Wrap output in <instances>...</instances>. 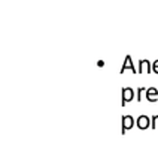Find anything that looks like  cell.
<instances>
[{
    "instance_id": "cell-1",
    "label": "cell",
    "mask_w": 158,
    "mask_h": 144,
    "mask_svg": "<svg viewBox=\"0 0 158 144\" xmlns=\"http://www.w3.org/2000/svg\"><path fill=\"white\" fill-rule=\"evenodd\" d=\"M121 105L123 107H125L127 105V102H131L133 99H134V96H136V93H134V90L131 89V87H124L123 90H121Z\"/></svg>"
},
{
    "instance_id": "cell-2",
    "label": "cell",
    "mask_w": 158,
    "mask_h": 144,
    "mask_svg": "<svg viewBox=\"0 0 158 144\" xmlns=\"http://www.w3.org/2000/svg\"><path fill=\"white\" fill-rule=\"evenodd\" d=\"M123 134H125V131L127 129H131L133 126H134V119L133 116H123Z\"/></svg>"
},
{
    "instance_id": "cell-3",
    "label": "cell",
    "mask_w": 158,
    "mask_h": 144,
    "mask_svg": "<svg viewBox=\"0 0 158 144\" xmlns=\"http://www.w3.org/2000/svg\"><path fill=\"white\" fill-rule=\"evenodd\" d=\"M149 123H151V119L148 116H139L137 119V126H139V129H148L149 128Z\"/></svg>"
},
{
    "instance_id": "cell-4",
    "label": "cell",
    "mask_w": 158,
    "mask_h": 144,
    "mask_svg": "<svg viewBox=\"0 0 158 144\" xmlns=\"http://www.w3.org/2000/svg\"><path fill=\"white\" fill-rule=\"evenodd\" d=\"M158 90L155 87H149V89H146V99L149 101V102H157L158 101Z\"/></svg>"
},
{
    "instance_id": "cell-5",
    "label": "cell",
    "mask_w": 158,
    "mask_h": 144,
    "mask_svg": "<svg viewBox=\"0 0 158 144\" xmlns=\"http://www.w3.org/2000/svg\"><path fill=\"white\" fill-rule=\"evenodd\" d=\"M139 72H151V63L149 60H139Z\"/></svg>"
},
{
    "instance_id": "cell-6",
    "label": "cell",
    "mask_w": 158,
    "mask_h": 144,
    "mask_svg": "<svg viewBox=\"0 0 158 144\" xmlns=\"http://www.w3.org/2000/svg\"><path fill=\"white\" fill-rule=\"evenodd\" d=\"M127 68H130V69H131V72H137L136 69H134V65H133L131 57H130V56H127V57H125V63H124V66H123V69H121V71L124 72Z\"/></svg>"
},
{
    "instance_id": "cell-7",
    "label": "cell",
    "mask_w": 158,
    "mask_h": 144,
    "mask_svg": "<svg viewBox=\"0 0 158 144\" xmlns=\"http://www.w3.org/2000/svg\"><path fill=\"white\" fill-rule=\"evenodd\" d=\"M143 93H146V89H145V87H139V89H137V96H136V99H137L139 102L142 101V96H143Z\"/></svg>"
},
{
    "instance_id": "cell-8",
    "label": "cell",
    "mask_w": 158,
    "mask_h": 144,
    "mask_svg": "<svg viewBox=\"0 0 158 144\" xmlns=\"http://www.w3.org/2000/svg\"><path fill=\"white\" fill-rule=\"evenodd\" d=\"M152 68H154V72H155V74H158V60H155V63L152 65Z\"/></svg>"
},
{
    "instance_id": "cell-9",
    "label": "cell",
    "mask_w": 158,
    "mask_h": 144,
    "mask_svg": "<svg viewBox=\"0 0 158 144\" xmlns=\"http://www.w3.org/2000/svg\"><path fill=\"white\" fill-rule=\"evenodd\" d=\"M157 119H158V116H154L151 119V120H152V129H155V120H157Z\"/></svg>"
}]
</instances>
